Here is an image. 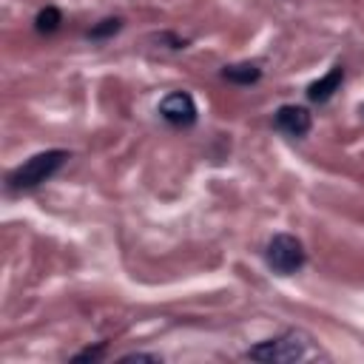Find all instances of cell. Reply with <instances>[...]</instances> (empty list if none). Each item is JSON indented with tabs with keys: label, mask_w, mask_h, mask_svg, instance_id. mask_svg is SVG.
<instances>
[{
	"label": "cell",
	"mask_w": 364,
	"mask_h": 364,
	"mask_svg": "<svg viewBox=\"0 0 364 364\" xmlns=\"http://www.w3.org/2000/svg\"><path fill=\"white\" fill-rule=\"evenodd\" d=\"M341 80H344V68H341V65H333L321 80H316V82L307 88V97H310L313 102H327V100L338 91Z\"/></svg>",
	"instance_id": "6"
},
{
	"label": "cell",
	"mask_w": 364,
	"mask_h": 364,
	"mask_svg": "<svg viewBox=\"0 0 364 364\" xmlns=\"http://www.w3.org/2000/svg\"><path fill=\"white\" fill-rule=\"evenodd\" d=\"M119 361H122V364H125V361H159V355H145V353H128V355H122Z\"/></svg>",
	"instance_id": "11"
},
{
	"label": "cell",
	"mask_w": 364,
	"mask_h": 364,
	"mask_svg": "<svg viewBox=\"0 0 364 364\" xmlns=\"http://www.w3.org/2000/svg\"><path fill=\"white\" fill-rule=\"evenodd\" d=\"M307 353V338L301 333H284L276 338H267L256 347H250L245 355L253 361H273V364H284V361H296Z\"/></svg>",
	"instance_id": "2"
},
{
	"label": "cell",
	"mask_w": 364,
	"mask_h": 364,
	"mask_svg": "<svg viewBox=\"0 0 364 364\" xmlns=\"http://www.w3.org/2000/svg\"><path fill=\"white\" fill-rule=\"evenodd\" d=\"M222 77L230 80V82H236V85H250V82H256L262 77V71L253 63H236V65H225Z\"/></svg>",
	"instance_id": "7"
},
{
	"label": "cell",
	"mask_w": 364,
	"mask_h": 364,
	"mask_svg": "<svg viewBox=\"0 0 364 364\" xmlns=\"http://www.w3.org/2000/svg\"><path fill=\"white\" fill-rule=\"evenodd\" d=\"M276 128L284 131L287 136H304L313 128V117L304 105H282L276 111Z\"/></svg>",
	"instance_id": "5"
},
{
	"label": "cell",
	"mask_w": 364,
	"mask_h": 364,
	"mask_svg": "<svg viewBox=\"0 0 364 364\" xmlns=\"http://www.w3.org/2000/svg\"><path fill=\"white\" fill-rule=\"evenodd\" d=\"M159 114L162 119H168L171 125H193L196 122V102L188 91H171L168 97H162L159 102Z\"/></svg>",
	"instance_id": "4"
},
{
	"label": "cell",
	"mask_w": 364,
	"mask_h": 364,
	"mask_svg": "<svg viewBox=\"0 0 364 364\" xmlns=\"http://www.w3.org/2000/svg\"><path fill=\"white\" fill-rule=\"evenodd\" d=\"M65 159H68L65 151H57V148L54 151H40L9 173V188L11 191H31V188L43 185L46 179H51L63 168Z\"/></svg>",
	"instance_id": "1"
},
{
	"label": "cell",
	"mask_w": 364,
	"mask_h": 364,
	"mask_svg": "<svg viewBox=\"0 0 364 364\" xmlns=\"http://www.w3.org/2000/svg\"><path fill=\"white\" fill-rule=\"evenodd\" d=\"M264 259H267L270 270L290 276L304 264V245L293 233H276L264 247Z\"/></svg>",
	"instance_id": "3"
},
{
	"label": "cell",
	"mask_w": 364,
	"mask_h": 364,
	"mask_svg": "<svg viewBox=\"0 0 364 364\" xmlns=\"http://www.w3.org/2000/svg\"><path fill=\"white\" fill-rule=\"evenodd\" d=\"M100 355H102V347H94V350H82V353H77V355H74V361H88V358H91V361H97Z\"/></svg>",
	"instance_id": "10"
},
{
	"label": "cell",
	"mask_w": 364,
	"mask_h": 364,
	"mask_svg": "<svg viewBox=\"0 0 364 364\" xmlns=\"http://www.w3.org/2000/svg\"><path fill=\"white\" fill-rule=\"evenodd\" d=\"M119 20L117 17H108V20H102L100 26H94L91 31H88V37H108V34H114V31H119Z\"/></svg>",
	"instance_id": "9"
},
{
	"label": "cell",
	"mask_w": 364,
	"mask_h": 364,
	"mask_svg": "<svg viewBox=\"0 0 364 364\" xmlns=\"http://www.w3.org/2000/svg\"><path fill=\"white\" fill-rule=\"evenodd\" d=\"M60 20H63L60 11H57L54 6H48V9H43V11L37 14L34 23H37V31H46V34H48V31H54V28L60 26Z\"/></svg>",
	"instance_id": "8"
}]
</instances>
